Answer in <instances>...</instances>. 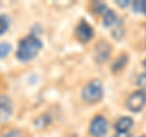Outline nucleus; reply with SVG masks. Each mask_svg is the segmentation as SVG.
<instances>
[{
  "label": "nucleus",
  "mask_w": 146,
  "mask_h": 137,
  "mask_svg": "<svg viewBox=\"0 0 146 137\" xmlns=\"http://www.w3.org/2000/svg\"><path fill=\"white\" fill-rule=\"evenodd\" d=\"M43 48V43L36 36H27L20 42L17 47L16 56L21 61H29L39 54Z\"/></svg>",
  "instance_id": "nucleus-1"
},
{
  "label": "nucleus",
  "mask_w": 146,
  "mask_h": 137,
  "mask_svg": "<svg viewBox=\"0 0 146 137\" xmlns=\"http://www.w3.org/2000/svg\"><path fill=\"white\" fill-rule=\"evenodd\" d=\"M102 97H104V86L100 80H93L88 82L84 86L83 91H82V98H83L84 102L89 104L100 102Z\"/></svg>",
  "instance_id": "nucleus-2"
},
{
  "label": "nucleus",
  "mask_w": 146,
  "mask_h": 137,
  "mask_svg": "<svg viewBox=\"0 0 146 137\" xmlns=\"http://www.w3.org/2000/svg\"><path fill=\"white\" fill-rule=\"evenodd\" d=\"M146 104V93L144 91H136L128 97L125 105L133 113H139L144 109Z\"/></svg>",
  "instance_id": "nucleus-3"
},
{
  "label": "nucleus",
  "mask_w": 146,
  "mask_h": 137,
  "mask_svg": "<svg viewBox=\"0 0 146 137\" xmlns=\"http://www.w3.org/2000/svg\"><path fill=\"white\" fill-rule=\"evenodd\" d=\"M90 135L93 137H104L108 131V122L104 116H95L90 122Z\"/></svg>",
  "instance_id": "nucleus-4"
},
{
  "label": "nucleus",
  "mask_w": 146,
  "mask_h": 137,
  "mask_svg": "<svg viewBox=\"0 0 146 137\" xmlns=\"http://www.w3.org/2000/svg\"><path fill=\"white\" fill-rule=\"evenodd\" d=\"M13 113V103L9 95H0V124L6 122Z\"/></svg>",
  "instance_id": "nucleus-5"
},
{
  "label": "nucleus",
  "mask_w": 146,
  "mask_h": 137,
  "mask_svg": "<svg viewBox=\"0 0 146 137\" xmlns=\"http://www.w3.org/2000/svg\"><path fill=\"white\" fill-rule=\"evenodd\" d=\"M76 37L82 43H88L91 38L94 37V30L88 22L82 21L80 24L76 27Z\"/></svg>",
  "instance_id": "nucleus-6"
},
{
  "label": "nucleus",
  "mask_w": 146,
  "mask_h": 137,
  "mask_svg": "<svg viewBox=\"0 0 146 137\" xmlns=\"http://www.w3.org/2000/svg\"><path fill=\"white\" fill-rule=\"evenodd\" d=\"M110 54H111V47L107 42H99L96 45H95V49H94V56H95V60L99 64H102V62H106L110 58Z\"/></svg>",
  "instance_id": "nucleus-7"
},
{
  "label": "nucleus",
  "mask_w": 146,
  "mask_h": 137,
  "mask_svg": "<svg viewBox=\"0 0 146 137\" xmlns=\"http://www.w3.org/2000/svg\"><path fill=\"white\" fill-rule=\"evenodd\" d=\"M133 125H134L133 119L129 118V116H123V118H121L119 120L116 122L115 129H116V131L129 132V130L131 129V127H133Z\"/></svg>",
  "instance_id": "nucleus-8"
},
{
  "label": "nucleus",
  "mask_w": 146,
  "mask_h": 137,
  "mask_svg": "<svg viewBox=\"0 0 146 137\" xmlns=\"http://www.w3.org/2000/svg\"><path fill=\"white\" fill-rule=\"evenodd\" d=\"M127 62H128V56L125 55V54H122V55H119L115 61L112 62V65H111V71H112V72H118V71L123 70V68L125 67Z\"/></svg>",
  "instance_id": "nucleus-9"
},
{
  "label": "nucleus",
  "mask_w": 146,
  "mask_h": 137,
  "mask_svg": "<svg viewBox=\"0 0 146 137\" xmlns=\"http://www.w3.org/2000/svg\"><path fill=\"white\" fill-rule=\"evenodd\" d=\"M117 15L112 10H108L105 12V15L102 16V24L106 26V27H112V26H116L117 25Z\"/></svg>",
  "instance_id": "nucleus-10"
},
{
  "label": "nucleus",
  "mask_w": 146,
  "mask_h": 137,
  "mask_svg": "<svg viewBox=\"0 0 146 137\" xmlns=\"http://www.w3.org/2000/svg\"><path fill=\"white\" fill-rule=\"evenodd\" d=\"M91 10H93L94 13H96V15L104 16L105 12L108 10V7L106 4H104L101 1H95V3H93V5H91Z\"/></svg>",
  "instance_id": "nucleus-11"
},
{
  "label": "nucleus",
  "mask_w": 146,
  "mask_h": 137,
  "mask_svg": "<svg viewBox=\"0 0 146 137\" xmlns=\"http://www.w3.org/2000/svg\"><path fill=\"white\" fill-rule=\"evenodd\" d=\"M10 27V20L6 15H0V36L4 34Z\"/></svg>",
  "instance_id": "nucleus-12"
},
{
  "label": "nucleus",
  "mask_w": 146,
  "mask_h": 137,
  "mask_svg": "<svg viewBox=\"0 0 146 137\" xmlns=\"http://www.w3.org/2000/svg\"><path fill=\"white\" fill-rule=\"evenodd\" d=\"M12 47L10 43H0V59L6 58L11 53Z\"/></svg>",
  "instance_id": "nucleus-13"
},
{
  "label": "nucleus",
  "mask_w": 146,
  "mask_h": 137,
  "mask_svg": "<svg viewBox=\"0 0 146 137\" xmlns=\"http://www.w3.org/2000/svg\"><path fill=\"white\" fill-rule=\"evenodd\" d=\"M136 85H138L140 88H146V74H141L138 77V80H136Z\"/></svg>",
  "instance_id": "nucleus-14"
},
{
  "label": "nucleus",
  "mask_w": 146,
  "mask_h": 137,
  "mask_svg": "<svg viewBox=\"0 0 146 137\" xmlns=\"http://www.w3.org/2000/svg\"><path fill=\"white\" fill-rule=\"evenodd\" d=\"M113 137H131V135L129 132H121V131H117L116 135Z\"/></svg>",
  "instance_id": "nucleus-15"
},
{
  "label": "nucleus",
  "mask_w": 146,
  "mask_h": 137,
  "mask_svg": "<svg viewBox=\"0 0 146 137\" xmlns=\"http://www.w3.org/2000/svg\"><path fill=\"white\" fill-rule=\"evenodd\" d=\"M116 4L118 6H121V7H125L128 5H130V1H128V0H125V1H121V0H117Z\"/></svg>",
  "instance_id": "nucleus-16"
},
{
  "label": "nucleus",
  "mask_w": 146,
  "mask_h": 137,
  "mask_svg": "<svg viewBox=\"0 0 146 137\" xmlns=\"http://www.w3.org/2000/svg\"><path fill=\"white\" fill-rule=\"evenodd\" d=\"M4 137H20V132L13 130V131H11V132H9V134H6Z\"/></svg>",
  "instance_id": "nucleus-17"
},
{
  "label": "nucleus",
  "mask_w": 146,
  "mask_h": 137,
  "mask_svg": "<svg viewBox=\"0 0 146 137\" xmlns=\"http://www.w3.org/2000/svg\"><path fill=\"white\" fill-rule=\"evenodd\" d=\"M143 12L146 13V0H144V4H143Z\"/></svg>",
  "instance_id": "nucleus-18"
},
{
  "label": "nucleus",
  "mask_w": 146,
  "mask_h": 137,
  "mask_svg": "<svg viewBox=\"0 0 146 137\" xmlns=\"http://www.w3.org/2000/svg\"><path fill=\"white\" fill-rule=\"evenodd\" d=\"M144 67L146 68V59H145V60H144Z\"/></svg>",
  "instance_id": "nucleus-19"
},
{
  "label": "nucleus",
  "mask_w": 146,
  "mask_h": 137,
  "mask_svg": "<svg viewBox=\"0 0 146 137\" xmlns=\"http://www.w3.org/2000/svg\"><path fill=\"white\" fill-rule=\"evenodd\" d=\"M140 137H145V136H140Z\"/></svg>",
  "instance_id": "nucleus-20"
}]
</instances>
